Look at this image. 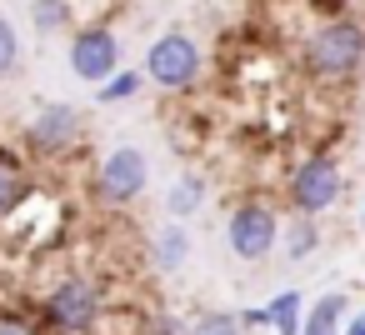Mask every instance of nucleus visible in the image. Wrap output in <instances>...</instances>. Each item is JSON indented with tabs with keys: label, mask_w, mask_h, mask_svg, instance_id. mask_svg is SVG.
Masks as SVG:
<instances>
[{
	"label": "nucleus",
	"mask_w": 365,
	"mask_h": 335,
	"mask_svg": "<svg viewBox=\"0 0 365 335\" xmlns=\"http://www.w3.org/2000/svg\"><path fill=\"white\" fill-rule=\"evenodd\" d=\"M300 66H305V76L320 81V86H345V81H355V76L365 71V21H355V16H330V21H320V26L305 36V46H300Z\"/></svg>",
	"instance_id": "f257e3e1"
},
{
	"label": "nucleus",
	"mask_w": 365,
	"mask_h": 335,
	"mask_svg": "<svg viewBox=\"0 0 365 335\" xmlns=\"http://www.w3.org/2000/svg\"><path fill=\"white\" fill-rule=\"evenodd\" d=\"M106 320V290L86 275H61L41 295V325L51 335H96Z\"/></svg>",
	"instance_id": "f03ea898"
},
{
	"label": "nucleus",
	"mask_w": 365,
	"mask_h": 335,
	"mask_svg": "<svg viewBox=\"0 0 365 335\" xmlns=\"http://www.w3.org/2000/svg\"><path fill=\"white\" fill-rule=\"evenodd\" d=\"M81 140H86V115L66 100H41L21 130V150L31 165H56L71 150H81Z\"/></svg>",
	"instance_id": "7ed1b4c3"
},
{
	"label": "nucleus",
	"mask_w": 365,
	"mask_h": 335,
	"mask_svg": "<svg viewBox=\"0 0 365 335\" xmlns=\"http://www.w3.org/2000/svg\"><path fill=\"white\" fill-rule=\"evenodd\" d=\"M140 76H145L150 86H160L165 96H185V91H195L200 76H205V51H200L195 36H185V31H165V36H155V41L145 46V66H140Z\"/></svg>",
	"instance_id": "20e7f679"
},
{
	"label": "nucleus",
	"mask_w": 365,
	"mask_h": 335,
	"mask_svg": "<svg viewBox=\"0 0 365 335\" xmlns=\"http://www.w3.org/2000/svg\"><path fill=\"white\" fill-rule=\"evenodd\" d=\"M340 195H345V175H340V160L330 150H310L285 175V205H290V215H325V210L340 205Z\"/></svg>",
	"instance_id": "39448f33"
},
{
	"label": "nucleus",
	"mask_w": 365,
	"mask_h": 335,
	"mask_svg": "<svg viewBox=\"0 0 365 335\" xmlns=\"http://www.w3.org/2000/svg\"><path fill=\"white\" fill-rule=\"evenodd\" d=\"M145 185H150V155H145L140 145H115V150H106L101 165H96V175H91V195H96L101 210H125V205H135V200L145 195Z\"/></svg>",
	"instance_id": "423d86ee"
},
{
	"label": "nucleus",
	"mask_w": 365,
	"mask_h": 335,
	"mask_svg": "<svg viewBox=\"0 0 365 335\" xmlns=\"http://www.w3.org/2000/svg\"><path fill=\"white\" fill-rule=\"evenodd\" d=\"M280 230H285L280 210L270 200H260V195L235 200L230 215H225V245H230L235 260H265L280 245Z\"/></svg>",
	"instance_id": "0eeeda50"
},
{
	"label": "nucleus",
	"mask_w": 365,
	"mask_h": 335,
	"mask_svg": "<svg viewBox=\"0 0 365 335\" xmlns=\"http://www.w3.org/2000/svg\"><path fill=\"white\" fill-rule=\"evenodd\" d=\"M66 61H71V76L86 81V86H106L120 66V36L110 26H76L71 31V46H66Z\"/></svg>",
	"instance_id": "6e6552de"
},
{
	"label": "nucleus",
	"mask_w": 365,
	"mask_h": 335,
	"mask_svg": "<svg viewBox=\"0 0 365 335\" xmlns=\"http://www.w3.org/2000/svg\"><path fill=\"white\" fill-rule=\"evenodd\" d=\"M31 195H36V170H31L26 150L0 145V225H6Z\"/></svg>",
	"instance_id": "1a4fd4ad"
},
{
	"label": "nucleus",
	"mask_w": 365,
	"mask_h": 335,
	"mask_svg": "<svg viewBox=\"0 0 365 335\" xmlns=\"http://www.w3.org/2000/svg\"><path fill=\"white\" fill-rule=\"evenodd\" d=\"M185 260H190V230H185L180 220H165V225L150 235V265H155L160 275H175Z\"/></svg>",
	"instance_id": "9d476101"
},
{
	"label": "nucleus",
	"mask_w": 365,
	"mask_h": 335,
	"mask_svg": "<svg viewBox=\"0 0 365 335\" xmlns=\"http://www.w3.org/2000/svg\"><path fill=\"white\" fill-rule=\"evenodd\" d=\"M205 195H210V180H205L200 170H180V175L170 180V190H165V215L185 225V220L205 205Z\"/></svg>",
	"instance_id": "9b49d317"
},
{
	"label": "nucleus",
	"mask_w": 365,
	"mask_h": 335,
	"mask_svg": "<svg viewBox=\"0 0 365 335\" xmlns=\"http://www.w3.org/2000/svg\"><path fill=\"white\" fill-rule=\"evenodd\" d=\"M345 315H350V295L330 290V295H320V300L305 305V330L300 335H340Z\"/></svg>",
	"instance_id": "f8f14e48"
},
{
	"label": "nucleus",
	"mask_w": 365,
	"mask_h": 335,
	"mask_svg": "<svg viewBox=\"0 0 365 335\" xmlns=\"http://www.w3.org/2000/svg\"><path fill=\"white\" fill-rule=\"evenodd\" d=\"M280 250H285V260H310V255L320 250V225H315V215H290L285 230H280Z\"/></svg>",
	"instance_id": "ddd939ff"
},
{
	"label": "nucleus",
	"mask_w": 365,
	"mask_h": 335,
	"mask_svg": "<svg viewBox=\"0 0 365 335\" xmlns=\"http://www.w3.org/2000/svg\"><path fill=\"white\" fill-rule=\"evenodd\" d=\"M265 310H270V330L275 335H300L305 330V295L300 290H275L265 300Z\"/></svg>",
	"instance_id": "4468645a"
},
{
	"label": "nucleus",
	"mask_w": 365,
	"mask_h": 335,
	"mask_svg": "<svg viewBox=\"0 0 365 335\" xmlns=\"http://www.w3.org/2000/svg\"><path fill=\"white\" fill-rule=\"evenodd\" d=\"M31 26L41 36H61L76 26V6L71 0H31Z\"/></svg>",
	"instance_id": "2eb2a0df"
},
{
	"label": "nucleus",
	"mask_w": 365,
	"mask_h": 335,
	"mask_svg": "<svg viewBox=\"0 0 365 335\" xmlns=\"http://www.w3.org/2000/svg\"><path fill=\"white\" fill-rule=\"evenodd\" d=\"M140 86H145L140 71H115L106 86H96V105H125V100L140 96Z\"/></svg>",
	"instance_id": "dca6fc26"
},
{
	"label": "nucleus",
	"mask_w": 365,
	"mask_h": 335,
	"mask_svg": "<svg viewBox=\"0 0 365 335\" xmlns=\"http://www.w3.org/2000/svg\"><path fill=\"white\" fill-rule=\"evenodd\" d=\"M190 335H245V325L235 310H200L190 320Z\"/></svg>",
	"instance_id": "f3484780"
},
{
	"label": "nucleus",
	"mask_w": 365,
	"mask_h": 335,
	"mask_svg": "<svg viewBox=\"0 0 365 335\" xmlns=\"http://www.w3.org/2000/svg\"><path fill=\"white\" fill-rule=\"evenodd\" d=\"M16 66H21V36H16V26L6 16H0V81H11Z\"/></svg>",
	"instance_id": "a211bd4d"
},
{
	"label": "nucleus",
	"mask_w": 365,
	"mask_h": 335,
	"mask_svg": "<svg viewBox=\"0 0 365 335\" xmlns=\"http://www.w3.org/2000/svg\"><path fill=\"white\" fill-rule=\"evenodd\" d=\"M140 335H190V325L180 315H170V310H150L140 320Z\"/></svg>",
	"instance_id": "6ab92c4d"
},
{
	"label": "nucleus",
	"mask_w": 365,
	"mask_h": 335,
	"mask_svg": "<svg viewBox=\"0 0 365 335\" xmlns=\"http://www.w3.org/2000/svg\"><path fill=\"white\" fill-rule=\"evenodd\" d=\"M0 335H46V325H36L21 310H0Z\"/></svg>",
	"instance_id": "aec40b11"
},
{
	"label": "nucleus",
	"mask_w": 365,
	"mask_h": 335,
	"mask_svg": "<svg viewBox=\"0 0 365 335\" xmlns=\"http://www.w3.org/2000/svg\"><path fill=\"white\" fill-rule=\"evenodd\" d=\"M235 315H240L245 330H270V310H265V305H245V310H235Z\"/></svg>",
	"instance_id": "412c9836"
},
{
	"label": "nucleus",
	"mask_w": 365,
	"mask_h": 335,
	"mask_svg": "<svg viewBox=\"0 0 365 335\" xmlns=\"http://www.w3.org/2000/svg\"><path fill=\"white\" fill-rule=\"evenodd\" d=\"M340 335H365V305L345 315V325H340Z\"/></svg>",
	"instance_id": "4be33fe9"
},
{
	"label": "nucleus",
	"mask_w": 365,
	"mask_h": 335,
	"mask_svg": "<svg viewBox=\"0 0 365 335\" xmlns=\"http://www.w3.org/2000/svg\"><path fill=\"white\" fill-rule=\"evenodd\" d=\"M360 215H365V205H360Z\"/></svg>",
	"instance_id": "5701e85b"
}]
</instances>
